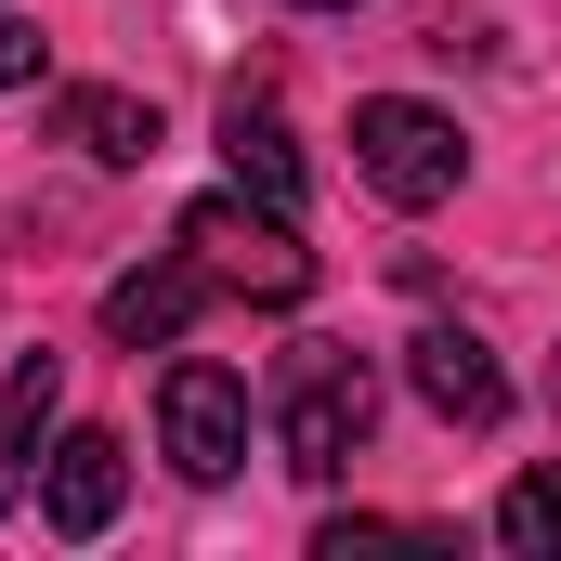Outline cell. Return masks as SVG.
Masks as SVG:
<instances>
[{
    "instance_id": "obj_1",
    "label": "cell",
    "mask_w": 561,
    "mask_h": 561,
    "mask_svg": "<svg viewBox=\"0 0 561 561\" xmlns=\"http://www.w3.org/2000/svg\"><path fill=\"white\" fill-rule=\"evenodd\" d=\"M366 431H379V379H366V353L353 340H300L275 366V444L300 483H340L353 457H366Z\"/></svg>"
},
{
    "instance_id": "obj_2",
    "label": "cell",
    "mask_w": 561,
    "mask_h": 561,
    "mask_svg": "<svg viewBox=\"0 0 561 561\" xmlns=\"http://www.w3.org/2000/svg\"><path fill=\"white\" fill-rule=\"evenodd\" d=\"M183 262L209 287H236V300H313V249H300V222L287 209H262L249 183H222V196H196L183 209Z\"/></svg>"
},
{
    "instance_id": "obj_3",
    "label": "cell",
    "mask_w": 561,
    "mask_h": 561,
    "mask_svg": "<svg viewBox=\"0 0 561 561\" xmlns=\"http://www.w3.org/2000/svg\"><path fill=\"white\" fill-rule=\"evenodd\" d=\"M353 170L392 196V209H444L457 196V170H470V144L444 105H405V92H366L353 105Z\"/></svg>"
},
{
    "instance_id": "obj_4",
    "label": "cell",
    "mask_w": 561,
    "mask_h": 561,
    "mask_svg": "<svg viewBox=\"0 0 561 561\" xmlns=\"http://www.w3.org/2000/svg\"><path fill=\"white\" fill-rule=\"evenodd\" d=\"M157 444H170L183 483H236V457H249V379L183 353V366L157 379Z\"/></svg>"
},
{
    "instance_id": "obj_5",
    "label": "cell",
    "mask_w": 561,
    "mask_h": 561,
    "mask_svg": "<svg viewBox=\"0 0 561 561\" xmlns=\"http://www.w3.org/2000/svg\"><path fill=\"white\" fill-rule=\"evenodd\" d=\"M405 379H419L431 419H457V431H496V419H510V366H496L470 327H419V340H405Z\"/></svg>"
},
{
    "instance_id": "obj_6",
    "label": "cell",
    "mask_w": 561,
    "mask_h": 561,
    "mask_svg": "<svg viewBox=\"0 0 561 561\" xmlns=\"http://www.w3.org/2000/svg\"><path fill=\"white\" fill-rule=\"evenodd\" d=\"M118 496H131V444H118V431H66V444L39 457V510H53V536H105Z\"/></svg>"
},
{
    "instance_id": "obj_7",
    "label": "cell",
    "mask_w": 561,
    "mask_h": 561,
    "mask_svg": "<svg viewBox=\"0 0 561 561\" xmlns=\"http://www.w3.org/2000/svg\"><path fill=\"white\" fill-rule=\"evenodd\" d=\"M196 313H209V275H196L183 249H170V262H144V275H118V287H105V340H118V353H170V340H183Z\"/></svg>"
},
{
    "instance_id": "obj_8",
    "label": "cell",
    "mask_w": 561,
    "mask_h": 561,
    "mask_svg": "<svg viewBox=\"0 0 561 561\" xmlns=\"http://www.w3.org/2000/svg\"><path fill=\"white\" fill-rule=\"evenodd\" d=\"M53 131L79 144L92 170H144V157H157V105H144V92H105V79H92V92H66V105H53Z\"/></svg>"
},
{
    "instance_id": "obj_9",
    "label": "cell",
    "mask_w": 561,
    "mask_h": 561,
    "mask_svg": "<svg viewBox=\"0 0 561 561\" xmlns=\"http://www.w3.org/2000/svg\"><path fill=\"white\" fill-rule=\"evenodd\" d=\"M53 405H66V353H13V379H0V510L26 496V457H39Z\"/></svg>"
},
{
    "instance_id": "obj_10",
    "label": "cell",
    "mask_w": 561,
    "mask_h": 561,
    "mask_svg": "<svg viewBox=\"0 0 561 561\" xmlns=\"http://www.w3.org/2000/svg\"><path fill=\"white\" fill-rule=\"evenodd\" d=\"M222 170H236L262 209H300V144H287V118H275V105H249V92L222 105Z\"/></svg>"
},
{
    "instance_id": "obj_11",
    "label": "cell",
    "mask_w": 561,
    "mask_h": 561,
    "mask_svg": "<svg viewBox=\"0 0 561 561\" xmlns=\"http://www.w3.org/2000/svg\"><path fill=\"white\" fill-rule=\"evenodd\" d=\"M496 536L523 561H561V470H523V483L496 496Z\"/></svg>"
},
{
    "instance_id": "obj_12",
    "label": "cell",
    "mask_w": 561,
    "mask_h": 561,
    "mask_svg": "<svg viewBox=\"0 0 561 561\" xmlns=\"http://www.w3.org/2000/svg\"><path fill=\"white\" fill-rule=\"evenodd\" d=\"M353 549H431V523H366L353 510V523H327V561H353Z\"/></svg>"
},
{
    "instance_id": "obj_13",
    "label": "cell",
    "mask_w": 561,
    "mask_h": 561,
    "mask_svg": "<svg viewBox=\"0 0 561 561\" xmlns=\"http://www.w3.org/2000/svg\"><path fill=\"white\" fill-rule=\"evenodd\" d=\"M39 66H53V39H39V26H26V13H0V92H26V79H39Z\"/></svg>"
},
{
    "instance_id": "obj_14",
    "label": "cell",
    "mask_w": 561,
    "mask_h": 561,
    "mask_svg": "<svg viewBox=\"0 0 561 561\" xmlns=\"http://www.w3.org/2000/svg\"><path fill=\"white\" fill-rule=\"evenodd\" d=\"M300 13H353V0H300Z\"/></svg>"
}]
</instances>
